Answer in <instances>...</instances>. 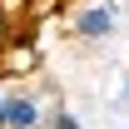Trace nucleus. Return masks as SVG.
<instances>
[{"label": "nucleus", "mask_w": 129, "mask_h": 129, "mask_svg": "<svg viewBox=\"0 0 129 129\" xmlns=\"http://www.w3.org/2000/svg\"><path fill=\"white\" fill-rule=\"evenodd\" d=\"M35 64H40V50H35V40H30V30H20L15 40H10V50H5V64H0V70H10V75H30Z\"/></svg>", "instance_id": "7ed1b4c3"}, {"label": "nucleus", "mask_w": 129, "mask_h": 129, "mask_svg": "<svg viewBox=\"0 0 129 129\" xmlns=\"http://www.w3.org/2000/svg\"><path fill=\"white\" fill-rule=\"evenodd\" d=\"M45 129H84V124H80V114L70 109L64 99H50V109H45Z\"/></svg>", "instance_id": "39448f33"}, {"label": "nucleus", "mask_w": 129, "mask_h": 129, "mask_svg": "<svg viewBox=\"0 0 129 129\" xmlns=\"http://www.w3.org/2000/svg\"><path fill=\"white\" fill-rule=\"evenodd\" d=\"M64 30L80 45H104L119 30V5L114 0H75L70 15H64Z\"/></svg>", "instance_id": "f257e3e1"}, {"label": "nucleus", "mask_w": 129, "mask_h": 129, "mask_svg": "<svg viewBox=\"0 0 129 129\" xmlns=\"http://www.w3.org/2000/svg\"><path fill=\"white\" fill-rule=\"evenodd\" d=\"M15 35H20V5L15 0H0V64H5V50H10Z\"/></svg>", "instance_id": "20e7f679"}, {"label": "nucleus", "mask_w": 129, "mask_h": 129, "mask_svg": "<svg viewBox=\"0 0 129 129\" xmlns=\"http://www.w3.org/2000/svg\"><path fill=\"white\" fill-rule=\"evenodd\" d=\"M15 75H10V70H0V129H5V114H10V94H15Z\"/></svg>", "instance_id": "423d86ee"}, {"label": "nucleus", "mask_w": 129, "mask_h": 129, "mask_svg": "<svg viewBox=\"0 0 129 129\" xmlns=\"http://www.w3.org/2000/svg\"><path fill=\"white\" fill-rule=\"evenodd\" d=\"M45 109H50V99L40 94V84H15L5 129H45Z\"/></svg>", "instance_id": "f03ea898"}]
</instances>
